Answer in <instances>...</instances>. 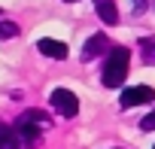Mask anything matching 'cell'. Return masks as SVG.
<instances>
[{
    "label": "cell",
    "instance_id": "6",
    "mask_svg": "<svg viewBox=\"0 0 155 149\" xmlns=\"http://www.w3.org/2000/svg\"><path fill=\"white\" fill-rule=\"evenodd\" d=\"M37 49H40L46 58H58V61H64V58L70 55L67 43H61V40H40V43H37Z\"/></svg>",
    "mask_w": 155,
    "mask_h": 149
},
{
    "label": "cell",
    "instance_id": "3",
    "mask_svg": "<svg viewBox=\"0 0 155 149\" xmlns=\"http://www.w3.org/2000/svg\"><path fill=\"white\" fill-rule=\"evenodd\" d=\"M49 101H52V107H55L61 116H67V119L79 113V101H76V94H73V91H67V88H55Z\"/></svg>",
    "mask_w": 155,
    "mask_h": 149
},
{
    "label": "cell",
    "instance_id": "10",
    "mask_svg": "<svg viewBox=\"0 0 155 149\" xmlns=\"http://www.w3.org/2000/svg\"><path fill=\"white\" fill-rule=\"evenodd\" d=\"M18 37V25L15 22H0V40H12Z\"/></svg>",
    "mask_w": 155,
    "mask_h": 149
},
{
    "label": "cell",
    "instance_id": "11",
    "mask_svg": "<svg viewBox=\"0 0 155 149\" xmlns=\"http://www.w3.org/2000/svg\"><path fill=\"white\" fill-rule=\"evenodd\" d=\"M140 128H143V131H155V110H149V113L140 119Z\"/></svg>",
    "mask_w": 155,
    "mask_h": 149
},
{
    "label": "cell",
    "instance_id": "7",
    "mask_svg": "<svg viewBox=\"0 0 155 149\" xmlns=\"http://www.w3.org/2000/svg\"><path fill=\"white\" fill-rule=\"evenodd\" d=\"M94 12L107 25H119V6H116V0H94Z\"/></svg>",
    "mask_w": 155,
    "mask_h": 149
},
{
    "label": "cell",
    "instance_id": "9",
    "mask_svg": "<svg viewBox=\"0 0 155 149\" xmlns=\"http://www.w3.org/2000/svg\"><path fill=\"white\" fill-rule=\"evenodd\" d=\"M140 55H143V64H155V40L152 37L140 40Z\"/></svg>",
    "mask_w": 155,
    "mask_h": 149
},
{
    "label": "cell",
    "instance_id": "5",
    "mask_svg": "<svg viewBox=\"0 0 155 149\" xmlns=\"http://www.w3.org/2000/svg\"><path fill=\"white\" fill-rule=\"evenodd\" d=\"M104 49H110V37L107 34H91L88 43H85V49H82V61H94Z\"/></svg>",
    "mask_w": 155,
    "mask_h": 149
},
{
    "label": "cell",
    "instance_id": "2",
    "mask_svg": "<svg viewBox=\"0 0 155 149\" xmlns=\"http://www.w3.org/2000/svg\"><path fill=\"white\" fill-rule=\"evenodd\" d=\"M131 70V52L125 46H113L107 61H104V85L107 88H119L125 85V76Z\"/></svg>",
    "mask_w": 155,
    "mask_h": 149
},
{
    "label": "cell",
    "instance_id": "13",
    "mask_svg": "<svg viewBox=\"0 0 155 149\" xmlns=\"http://www.w3.org/2000/svg\"><path fill=\"white\" fill-rule=\"evenodd\" d=\"M152 149H155V146H152Z\"/></svg>",
    "mask_w": 155,
    "mask_h": 149
},
{
    "label": "cell",
    "instance_id": "1",
    "mask_svg": "<svg viewBox=\"0 0 155 149\" xmlns=\"http://www.w3.org/2000/svg\"><path fill=\"white\" fill-rule=\"evenodd\" d=\"M49 125H52V119H49L43 110H25V113L15 119V125H12L15 140H18V149H34V146L40 143L43 128H49Z\"/></svg>",
    "mask_w": 155,
    "mask_h": 149
},
{
    "label": "cell",
    "instance_id": "12",
    "mask_svg": "<svg viewBox=\"0 0 155 149\" xmlns=\"http://www.w3.org/2000/svg\"><path fill=\"white\" fill-rule=\"evenodd\" d=\"M64 3H76V0H64Z\"/></svg>",
    "mask_w": 155,
    "mask_h": 149
},
{
    "label": "cell",
    "instance_id": "8",
    "mask_svg": "<svg viewBox=\"0 0 155 149\" xmlns=\"http://www.w3.org/2000/svg\"><path fill=\"white\" fill-rule=\"evenodd\" d=\"M0 149H18L15 131H12L9 125H0Z\"/></svg>",
    "mask_w": 155,
    "mask_h": 149
},
{
    "label": "cell",
    "instance_id": "4",
    "mask_svg": "<svg viewBox=\"0 0 155 149\" xmlns=\"http://www.w3.org/2000/svg\"><path fill=\"white\" fill-rule=\"evenodd\" d=\"M152 98H155V91L149 85H131L119 94V104L122 107H140V104H149Z\"/></svg>",
    "mask_w": 155,
    "mask_h": 149
}]
</instances>
